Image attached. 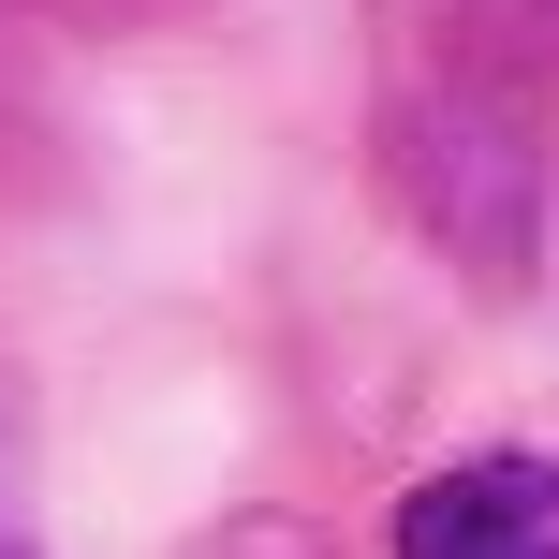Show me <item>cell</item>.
I'll return each mask as SVG.
<instances>
[{
    "instance_id": "cell-1",
    "label": "cell",
    "mask_w": 559,
    "mask_h": 559,
    "mask_svg": "<svg viewBox=\"0 0 559 559\" xmlns=\"http://www.w3.org/2000/svg\"><path fill=\"white\" fill-rule=\"evenodd\" d=\"M383 192L456 280L515 295L545 251V147H531V74L486 45H427V74L383 88Z\"/></svg>"
},
{
    "instance_id": "cell-4",
    "label": "cell",
    "mask_w": 559,
    "mask_h": 559,
    "mask_svg": "<svg viewBox=\"0 0 559 559\" xmlns=\"http://www.w3.org/2000/svg\"><path fill=\"white\" fill-rule=\"evenodd\" d=\"M192 559H324V531H309V515H222Z\"/></svg>"
},
{
    "instance_id": "cell-2",
    "label": "cell",
    "mask_w": 559,
    "mask_h": 559,
    "mask_svg": "<svg viewBox=\"0 0 559 559\" xmlns=\"http://www.w3.org/2000/svg\"><path fill=\"white\" fill-rule=\"evenodd\" d=\"M383 545L397 559H559V456L486 442V456H456V472L397 486Z\"/></svg>"
},
{
    "instance_id": "cell-3",
    "label": "cell",
    "mask_w": 559,
    "mask_h": 559,
    "mask_svg": "<svg viewBox=\"0 0 559 559\" xmlns=\"http://www.w3.org/2000/svg\"><path fill=\"white\" fill-rule=\"evenodd\" d=\"M427 45H486L515 74H545L559 59V0H427Z\"/></svg>"
}]
</instances>
